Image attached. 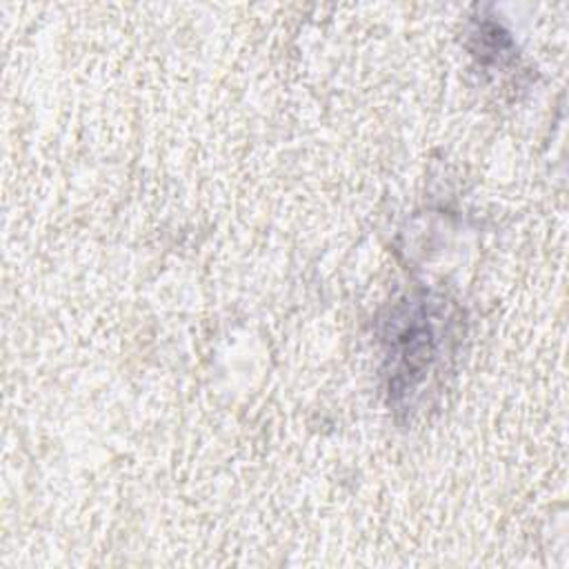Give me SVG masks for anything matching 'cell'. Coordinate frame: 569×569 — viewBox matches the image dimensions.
Wrapping results in <instances>:
<instances>
[{
	"label": "cell",
	"instance_id": "cell-1",
	"mask_svg": "<svg viewBox=\"0 0 569 569\" xmlns=\"http://www.w3.org/2000/svg\"><path fill=\"white\" fill-rule=\"evenodd\" d=\"M440 302L409 300L389 325V389L411 396L429 376L447 347V327H440Z\"/></svg>",
	"mask_w": 569,
	"mask_h": 569
}]
</instances>
